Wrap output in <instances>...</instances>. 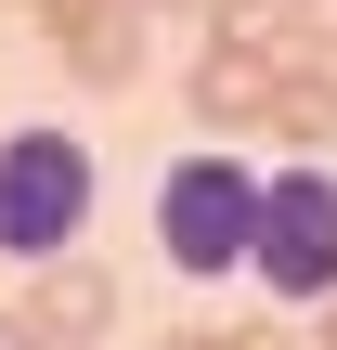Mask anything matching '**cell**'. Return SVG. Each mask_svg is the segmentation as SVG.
<instances>
[{
    "instance_id": "52a82bcc",
    "label": "cell",
    "mask_w": 337,
    "mask_h": 350,
    "mask_svg": "<svg viewBox=\"0 0 337 350\" xmlns=\"http://www.w3.org/2000/svg\"><path fill=\"white\" fill-rule=\"evenodd\" d=\"M260 143H299V156H325V143H337V65H286V78H273V104H260Z\"/></svg>"
},
{
    "instance_id": "8992f818",
    "label": "cell",
    "mask_w": 337,
    "mask_h": 350,
    "mask_svg": "<svg viewBox=\"0 0 337 350\" xmlns=\"http://www.w3.org/2000/svg\"><path fill=\"white\" fill-rule=\"evenodd\" d=\"M273 78H286V52H273L260 26H195V65H182V104H195L208 130H260Z\"/></svg>"
},
{
    "instance_id": "7a4b0ae2",
    "label": "cell",
    "mask_w": 337,
    "mask_h": 350,
    "mask_svg": "<svg viewBox=\"0 0 337 350\" xmlns=\"http://www.w3.org/2000/svg\"><path fill=\"white\" fill-rule=\"evenodd\" d=\"M247 221H260V169L247 156L195 143V156L156 169V247H169V273H195V286L247 273Z\"/></svg>"
},
{
    "instance_id": "8fae6325",
    "label": "cell",
    "mask_w": 337,
    "mask_h": 350,
    "mask_svg": "<svg viewBox=\"0 0 337 350\" xmlns=\"http://www.w3.org/2000/svg\"><path fill=\"white\" fill-rule=\"evenodd\" d=\"M0 350H13V338H0Z\"/></svg>"
},
{
    "instance_id": "277c9868",
    "label": "cell",
    "mask_w": 337,
    "mask_h": 350,
    "mask_svg": "<svg viewBox=\"0 0 337 350\" xmlns=\"http://www.w3.org/2000/svg\"><path fill=\"white\" fill-rule=\"evenodd\" d=\"M39 13V39H52V65L78 78V91H130L143 78V0H26Z\"/></svg>"
},
{
    "instance_id": "ba28073f",
    "label": "cell",
    "mask_w": 337,
    "mask_h": 350,
    "mask_svg": "<svg viewBox=\"0 0 337 350\" xmlns=\"http://www.w3.org/2000/svg\"><path fill=\"white\" fill-rule=\"evenodd\" d=\"M273 52L286 65H337V0H273Z\"/></svg>"
},
{
    "instance_id": "5b68a950",
    "label": "cell",
    "mask_w": 337,
    "mask_h": 350,
    "mask_svg": "<svg viewBox=\"0 0 337 350\" xmlns=\"http://www.w3.org/2000/svg\"><path fill=\"white\" fill-rule=\"evenodd\" d=\"M0 325H13L26 350H91L104 325H117V273H104L91 247H65V260H39V273H26V299H13Z\"/></svg>"
},
{
    "instance_id": "3957f363",
    "label": "cell",
    "mask_w": 337,
    "mask_h": 350,
    "mask_svg": "<svg viewBox=\"0 0 337 350\" xmlns=\"http://www.w3.org/2000/svg\"><path fill=\"white\" fill-rule=\"evenodd\" d=\"M247 273L286 299V312H325L337 299V169H260V221H247Z\"/></svg>"
},
{
    "instance_id": "9c48e42d",
    "label": "cell",
    "mask_w": 337,
    "mask_h": 350,
    "mask_svg": "<svg viewBox=\"0 0 337 350\" xmlns=\"http://www.w3.org/2000/svg\"><path fill=\"white\" fill-rule=\"evenodd\" d=\"M221 350H312L299 325H221Z\"/></svg>"
},
{
    "instance_id": "6da1fadb",
    "label": "cell",
    "mask_w": 337,
    "mask_h": 350,
    "mask_svg": "<svg viewBox=\"0 0 337 350\" xmlns=\"http://www.w3.org/2000/svg\"><path fill=\"white\" fill-rule=\"evenodd\" d=\"M91 208H104V156H91L78 130H52V117L0 130V260H13V273L91 247Z\"/></svg>"
},
{
    "instance_id": "30bf717a",
    "label": "cell",
    "mask_w": 337,
    "mask_h": 350,
    "mask_svg": "<svg viewBox=\"0 0 337 350\" xmlns=\"http://www.w3.org/2000/svg\"><path fill=\"white\" fill-rule=\"evenodd\" d=\"M156 350H221V325H169V338H156Z\"/></svg>"
}]
</instances>
